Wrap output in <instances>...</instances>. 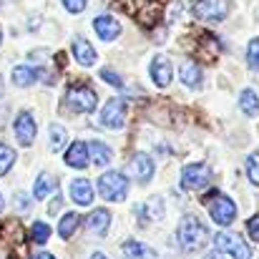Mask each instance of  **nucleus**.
<instances>
[{"instance_id":"f257e3e1","label":"nucleus","mask_w":259,"mask_h":259,"mask_svg":"<svg viewBox=\"0 0 259 259\" xmlns=\"http://www.w3.org/2000/svg\"><path fill=\"white\" fill-rule=\"evenodd\" d=\"M176 237H179V242H181V247H184L186 252H196V249H201V247L206 244V239H209V229L201 224L199 217L186 214V217L181 219V224H179Z\"/></svg>"},{"instance_id":"f03ea898","label":"nucleus","mask_w":259,"mask_h":259,"mask_svg":"<svg viewBox=\"0 0 259 259\" xmlns=\"http://www.w3.org/2000/svg\"><path fill=\"white\" fill-rule=\"evenodd\" d=\"M229 0H191V15L204 23H219L229 15Z\"/></svg>"},{"instance_id":"7ed1b4c3","label":"nucleus","mask_w":259,"mask_h":259,"mask_svg":"<svg viewBox=\"0 0 259 259\" xmlns=\"http://www.w3.org/2000/svg\"><path fill=\"white\" fill-rule=\"evenodd\" d=\"M98 191L106 201H123L128 194V179L121 171H106L98 179Z\"/></svg>"},{"instance_id":"20e7f679","label":"nucleus","mask_w":259,"mask_h":259,"mask_svg":"<svg viewBox=\"0 0 259 259\" xmlns=\"http://www.w3.org/2000/svg\"><path fill=\"white\" fill-rule=\"evenodd\" d=\"M181 186L189 191H204L211 186V169L206 164H189L181 171Z\"/></svg>"},{"instance_id":"39448f33","label":"nucleus","mask_w":259,"mask_h":259,"mask_svg":"<svg viewBox=\"0 0 259 259\" xmlns=\"http://www.w3.org/2000/svg\"><path fill=\"white\" fill-rule=\"evenodd\" d=\"M66 103H68V108L76 111V113H88V111L96 108L98 96H96L93 88H88V86H71L68 93H66Z\"/></svg>"},{"instance_id":"423d86ee","label":"nucleus","mask_w":259,"mask_h":259,"mask_svg":"<svg viewBox=\"0 0 259 259\" xmlns=\"http://www.w3.org/2000/svg\"><path fill=\"white\" fill-rule=\"evenodd\" d=\"M209 214H211V219H214L219 227H229V224L237 219V204H234L229 196L217 194V196L209 201Z\"/></svg>"},{"instance_id":"0eeeda50","label":"nucleus","mask_w":259,"mask_h":259,"mask_svg":"<svg viewBox=\"0 0 259 259\" xmlns=\"http://www.w3.org/2000/svg\"><path fill=\"white\" fill-rule=\"evenodd\" d=\"M101 123L108 131H121L126 123V103L121 98H111L101 111Z\"/></svg>"},{"instance_id":"6e6552de","label":"nucleus","mask_w":259,"mask_h":259,"mask_svg":"<svg viewBox=\"0 0 259 259\" xmlns=\"http://www.w3.org/2000/svg\"><path fill=\"white\" fill-rule=\"evenodd\" d=\"M13 131H15V139L20 146H30L35 141V134H38V126H35V118L30 111H23L18 113L15 123H13Z\"/></svg>"},{"instance_id":"1a4fd4ad","label":"nucleus","mask_w":259,"mask_h":259,"mask_svg":"<svg viewBox=\"0 0 259 259\" xmlns=\"http://www.w3.org/2000/svg\"><path fill=\"white\" fill-rule=\"evenodd\" d=\"M214 244H217V252H229L234 259H249L252 257L249 247H247L237 234H227V232H222V234H217Z\"/></svg>"},{"instance_id":"9d476101","label":"nucleus","mask_w":259,"mask_h":259,"mask_svg":"<svg viewBox=\"0 0 259 259\" xmlns=\"http://www.w3.org/2000/svg\"><path fill=\"white\" fill-rule=\"evenodd\" d=\"M149 73H151V81H154L156 86H159V88H166L169 83H171V78H174L171 61H169L166 56H154Z\"/></svg>"},{"instance_id":"9b49d317","label":"nucleus","mask_w":259,"mask_h":259,"mask_svg":"<svg viewBox=\"0 0 259 259\" xmlns=\"http://www.w3.org/2000/svg\"><path fill=\"white\" fill-rule=\"evenodd\" d=\"M131 174H134V179H136V181L149 184V181H151V176H154V161H151V156H149V154H144V151H139V154L131 159Z\"/></svg>"},{"instance_id":"f8f14e48","label":"nucleus","mask_w":259,"mask_h":259,"mask_svg":"<svg viewBox=\"0 0 259 259\" xmlns=\"http://www.w3.org/2000/svg\"><path fill=\"white\" fill-rule=\"evenodd\" d=\"M93 30L98 33L101 40H116V38L121 35V25H118V20L111 18V15H98V18H93Z\"/></svg>"},{"instance_id":"ddd939ff","label":"nucleus","mask_w":259,"mask_h":259,"mask_svg":"<svg viewBox=\"0 0 259 259\" xmlns=\"http://www.w3.org/2000/svg\"><path fill=\"white\" fill-rule=\"evenodd\" d=\"M86 227L91 234L103 237V234L108 232V227H111V211H108V209H96V211H91L86 219Z\"/></svg>"},{"instance_id":"4468645a","label":"nucleus","mask_w":259,"mask_h":259,"mask_svg":"<svg viewBox=\"0 0 259 259\" xmlns=\"http://www.w3.org/2000/svg\"><path fill=\"white\" fill-rule=\"evenodd\" d=\"M66 164L71 169H86L88 164H91V159H88V144H83V141L71 144L68 151H66Z\"/></svg>"},{"instance_id":"2eb2a0df","label":"nucleus","mask_w":259,"mask_h":259,"mask_svg":"<svg viewBox=\"0 0 259 259\" xmlns=\"http://www.w3.org/2000/svg\"><path fill=\"white\" fill-rule=\"evenodd\" d=\"M71 199L78 204V206H91L93 201V186L86 179H73L71 181Z\"/></svg>"},{"instance_id":"dca6fc26","label":"nucleus","mask_w":259,"mask_h":259,"mask_svg":"<svg viewBox=\"0 0 259 259\" xmlns=\"http://www.w3.org/2000/svg\"><path fill=\"white\" fill-rule=\"evenodd\" d=\"M71 51H73V56H76V63H81V66H86V68L96 63V48L88 43L86 38H73Z\"/></svg>"},{"instance_id":"f3484780","label":"nucleus","mask_w":259,"mask_h":259,"mask_svg":"<svg viewBox=\"0 0 259 259\" xmlns=\"http://www.w3.org/2000/svg\"><path fill=\"white\" fill-rule=\"evenodd\" d=\"M179 76H181V83L186 88L201 86V68L196 66V61H184L181 68H179Z\"/></svg>"},{"instance_id":"a211bd4d","label":"nucleus","mask_w":259,"mask_h":259,"mask_svg":"<svg viewBox=\"0 0 259 259\" xmlns=\"http://www.w3.org/2000/svg\"><path fill=\"white\" fill-rule=\"evenodd\" d=\"M88 159L96 164V166H108L111 164V149L103 144V141H91L88 144Z\"/></svg>"},{"instance_id":"6ab92c4d","label":"nucleus","mask_w":259,"mask_h":259,"mask_svg":"<svg viewBox=\"0 0 259 259\" xmlns=\"http://www.w3.org/2000/svg\"><path fill=\"white\" fill-rule=\"evenodd\" d=\"M123 254L128 259H159L156 257V252L149 247V244H144V242H126L123 244Z\"/></svg>"},{"instance_id":"aec40b11","label":"nucleus","mask_w":259,"mask_h":259,"mask_svg":"<svg viewBox=\"0 0 259 259\" xmlns=\"http://www.w3.org/2000/svg\"><path fill=\"white\" fill-rule=\"evenodd\" d=\"M51 191H58V184H56V179L51 176L48 171H43L38 179H35V189H33V196L35 199H46Z\"/></svg>"},{"instance_id":"412c9836","label":"nucleus","mask_w":259,"mask_h":259,"mask_svg":"<svg viewBox=\"0 0 259 259\" xmlns=\"http://www.w3.org/2000/svg\"><path fill=\"white\" fill-rule=\"evenodd\" d=\"M40 76H38V71L35 68H30V66H18V68H13V83L20 88H28L30 83H35Z\"/></svg>"},{"instance_id":"4be33fe9","label":"nucleus","mask_w":259,"mask_h":259,"mask_svg":"<svg viewBox=\"0 0 259 259\" xmlns=\"http://www.w3.org/2000/svg\"><path fill=\"white\" fill-rule=\"evenodd\" d=\"M239 108L247 113V116H257L259 113V96L252 88H244L239 93Z\"/></svg>"},{"instance_id":"5701e85b","label":"nucleus","mask_w":259,"mask_h":259,"mask_svg":"<svg viewBox=\"0 0 259 259\" xmlns=\"http://www.w3.org/2000/svg\"><path fill=\"white\" fill-rule=\"evenodd\" d=\"M78 224H81V217H78L76 211H71V214H66V217L61 219V224H58V234H61L63 239H71L73 232L78 229Z\"/></svg>"},{"instance_id":"b1692460","label":"nucleus","mask_w":259,"mask_h":259,"mask_svg":"<svg viewBox=\"0 0 259 259\" xmlns=\"http://www.w3.org/2000/svg\"><path fill=\"white\" fill-rule=\"evenodd\" d=\"M13 164H15V151H13L8 144L0 141V176H5V174L10 171Z\"/></svg>"},{"instance_id":"393cba45","label":"nucleus","mask_w":259,"mask_h":259,"mask_svg":"<svg viewBox=\"0 0 259 259\" xmlns=\"http://www.w3.org/2000/svg\"><path fill=\"white\" fill-rule=\"evenodd\" d=\"M48 134H51V151H61L66 144V128L61 123H53Z\"/></svg>"},{"instance_id":"a878e982","label":"nucleus","mask_w":259,"mask_h":259,"mask_svg":"<svg viewBox=\"0 0 259 259\" xmlns=\"http://www.w3.org/2000/svg\"><path fill=\"white\" fill-rule=\"evenodd\" d=\"M48 237H51V227H48L46 222H35L33 229H30V239H33L35 244H46Z\"/></svg>"},{"instance_id":"bb28decb","label":"nucleus","mask_w":259,"mask_h":259,"mask_svg":"<svg viewBox=\"0 0 259 259\" xmlns=\"http://www.w3.org/2000/svg\"><path fill=\"white\" fill-rule=\"evenodd\" d=\"M247 176L254 186H259V151L249 154V159H247Z\"/></svg>"},{"instance_id":"cd10ccee","label":"nucleus","mask_w":259,"mask_h":259,"mask_svg":"<svg viewBox=\"0 0 259 259\" xmlns=\"http://www.w3.org/2000/svg\"><path fill=\"white\" fill-rule=\"evenodd\" d=\"M247 61H249V68L259 73V38H254L247 48Z\"/></svg>"},{"instance_id":"c85d7f7f","label":"nucleus","mask_w":259,"mask_h":259,"mask_svg":"<svg viewBox=\"0 0 259 259\" xmlns=\"http://www.w3.org/2000/svg\"><path fill=\"white\" fill-rule=\"evenodd\" d=\"M146 209H149V217L151 219H161L164 217V201H161V196H154Z\"/></svg>"},{"instance_id":"c756f323","label":"nucleus","mask_w":259,"mask_h":259,"mask_svg":"<svg viewBox=\"0 0 259 259\" xmlns=\"http://www.w3.org/2000/svg\"><path fill=\"white\" fill-rule=\"evenodd\" d=\"M101 78L108 83V86H116V88H123V78L118 76V73H113L111 68H103L101 71Z\"/></svg>"},{"instance_id":"7c9ffc66","label":"nucleus","mask_w":259,"mask_h":259,"mask_svg":"<svg viewBox=\"0 0 259 259\" xmlns=\"http://www.w3.org/2000/svg\"><path fill=\"white\" fill-rule=\"evenodd\" d=\"M88 5V0H63V8L68 10V13H73V15H78V13H83Z\"/></svg>"},{"instance_id":"2f4dec72","label":"nucleus","mask_w":259,"mask_h":259,"mask_svg":"<svg viewBox=\"0 0 259 259\" xmlns=\"http://www.w3.org/2000/svg\"><path fill=\"white\" fill-rule=\"evenodd\" d=\"M247 232H249V237L259 242V217H252L249 222H247Z\"/></svg>"},{"instance_id":"473e14b6","label":"nucleus","mask_w":259,"mask_h":259,"mask_svg":"<svg viewBox=\"0 0 259 259\" xmlns=\"http://www.w3.org/2000/svg\"><path fill=\"white\" fill-rule=\"evenodd\" d=\"M15 201H18V209H20V211H28V206H30V199H28L25 194H18V196H15Z\"/></svg>"},{"instance_id":"72a5a7b5","label":"nucleus","mask_w":259,"mask_h":259,"mask_svg":"<svg viewBox=\"0 0 259 259\" xmlns=\"http://www.w3.org/2000/svg\"><path fill=\"white\" fill-rule=\"evenodd\" d=\"M58 209H61V194L56 191V196H53V201H51V206H48V211H51V214H56Z\"/></svg>"},{"instance_id":"f704fd0d","label":"nucleus","mask_w":259,"mask_h":259,"mask_svg":"<svg viewBox=\"0 0 259 259\" xmlns=\"http://www.w3.org/2000/svg\"><path fill=\"white\" fill-rule=\"evenodd\" d=\"M30 259H56L53 254H48V252H38V254H33Z\"/></svg>"},{"instance_id":"c9c22d12","label":"nucleus","mask_w":259,"mask_h":259,"mask_svg":"<svg viewBox=\"0 0 259 259\" xmlns=\"http://www.w3.org/2000/svg\"><path fill=\"white\" fill-rule=\"evenodd\" d=\"M204 259H224V257H222L219 252H211V254H206V257H204Z\"/></svg>"},{"instance_id":"e433bc0d","label":"nucleus","mask_w":259,"mask_h":259,"mask_svg":"<svg viewBox=\"0 0 259 259\" xmlns=\"http://www.w3.org/2000/svg\"><path fill=\"white\" fill-rule=\"evenodd\" d=\"M91 259H106V254H101V252H96V254H93V257Z\"/></svg>"},{"instance_id":"4c0bfd02","label":"nucleus","mask_w":259,"mask_h":259,"mask_svg":"<svg viewBox=\"0 0 259 259\" xmlns=\"http://www.w3.org/2000/svg\"><path fill=\"white\" fill-rule=\"evenodd\" d=\"M0 211H3V196H0Z\"/></svg>"},{"instance_id":"58836bf2","label":"nucleus","mask_w":259,"mask_h":259,"mask_svg":"<svg viewBox=\"0 0 259 259\" xmlns=\"http://www.w3.org/2000/svg\"><path fill=\"white\" fill-rule=\"evenodd\" d=\"M0 43H3V28H0Z\"/></svg>"},{"instance_id":"ea45409f","label":"nucleus","mask_w":259,"mask_h":259,"mask_svg":"<svg viewBox=\"0 0 259 259\" xmlns=\"http://www.w3.org/2000/svg\"><path fill=\"white\" fill-rule=\"evenodd\" d=\"M0 83H3V78H0ZM0 91H3V86H0Z\"/></svg>"}]
</instances>
